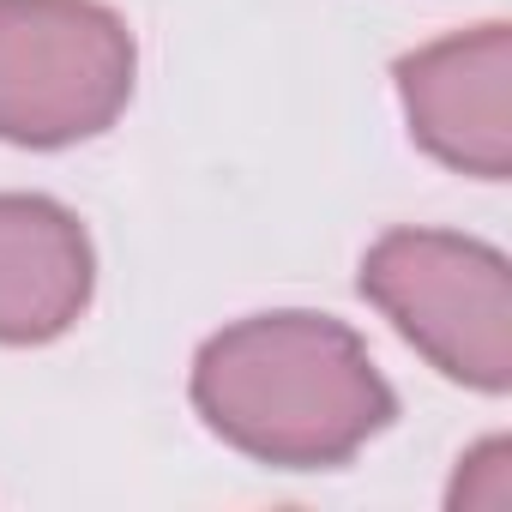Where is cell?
<instances>
[{
  "instance_id": "obj_1",
  "label": "cell",
  "mask_w": 512,
  "mask_h": 512,
  "mask_svg": "<svg viewBox=\"0 0 512 512\" xmlns=\"http://www.w3.org/2000/svg\"><path fill=\"white\" fill-rule=\"evenodd\" d=\"M193 410L217 440L272 470H332L398 416V398L344 320L290 308L205 338Z\"/></svg>"
},
{
  "instance_id": "obj_2",
  "label": "cell",
  "mask_w": 512,
  "mask_h": 512,
  "mask_svg": "<svg viewBox=\"0 0 512 512\" xmlns=\"http://www.w3.org/2000/svg\"><path fill=\"white\" fill-rule=\"evenodd\" d=\"M362 296L458 386H512V266L452 229H392L362 253Z\"/></svg>"
},
{
  "instance_id": "obj_3",
  "label": "cell",
  "mask_w": 512,
  "mask_h": 512,
  "mask_svg": "<svg viewBox=\"0 0 512 512\" xmlns=\"http://www.w3.org/2000/svg\"><path fill=\"white\" fill-rule=\"evenodd\" d=\"M133 31L97 0H0V139H97L133 97Z\"/></svg>"
},
{
  "instance_id": "obj_4",
  "label": "cell",
  "mask_w": 512,
  "mask_h": 512,
  "mask_svg": "<svg viewBox=\"0 0 512 512\" xmlns=\"http://www.w3.org/2000/svg\"><path fill=\"white\" fill-rule=\"evenodd\" d=\"M410 139L458 175H512V25L440 37L392 67Z\"/></svg>"
},
{
  "instance_id": "obj_5",
  "label": "cell",
  "mask_w": 512,
  "mask_h": 512,
  "mask_svg": "<svg viewBox=\"0 0 512 512\" xmlns=\"http://www.w3.org/2000/svg\"><path fill=\"white\" fill-rule=\"evenodd\" d=\"M85 223L43 193H0V344H49L91 308Z\"/></svg>"
},
{
  "instance_id": "obj_6",
  "label": "cell",
  "mask_w": 512,
  "mask_h": 512,
  "mask_svg": "<svg viewBox=\"0 0 512 512\" xmlns=\"http://www.w3.org/2000/svg\"><path fill=\"white\" fill-rule=\"evenodd\" d=\"M446 500L470 506V512H506L512 506V440H482L464 458V470H458Z\"/></svg>"
}]
</instances>
